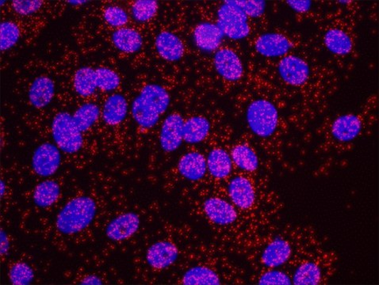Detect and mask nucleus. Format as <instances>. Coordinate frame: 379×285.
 <instances>
[{"instance_id":"obj_1","label":"nucleus","mask_w":379,"mask_h":285,"mask_svg":"<svg viewBox=\"0 0 379 285\" xmlns=\"http://www.w3.org/2000/svg\"><path fill=\"white\" fill-rule=\"evenodd\" d=\"M170 102V95L162 86L146 85L132 103L133 118L140 127L150 130L158 123Z\"/></svg>"},{"instance_id":"obj_2","label":"nucleus","mask_w":379,"mask_h":285,"mask_svg":"<svg viewBox=\"0 0 379 285\" xmlns=\"http://www.w3.org/2000/svg\"><path fill=\"white\" fill-rule=\"evenodd\" d=\"M96 212L94 199L88 196L73 198L59 212L56 227L63 234L80 233L93 222Z\"/></svg>"},{"instance_id":"obj_3","label":"nucleus","mask_w":379,"mask_h":285,"mask_svg":"<svg viewBox=\"0 0 379 285\" xmlns=\"http://www.w3.org/2000/svg\"><path fill=\"white\" fill-rule=\"evenodd\" d=\"M52 135L56 145L67 154L77 153L83 147V133L72 114L67 112H61L53 118Z\"/></svg>"},{"instance_id":"obj_4","label":"nucleus","mask_w":379,"mask_h":285,"mask_svg":"<svg viewBox=\"0 0 379 285\" xmlns=\"http://www.w3.org/2000/svg\"><path fill=\"white\" fill-rule=\"evenodd\" d=\"M247 121L250 130L259 138H269L276 132L279 113L268 100L258 99L248 107Z\"/></svg>"},{"instance_id":"obj_5","label":"nucleus","mask_w":379,"mask_h":285,"mask_svg":"<svg viewBox=\"0 0 379 285\" xmlns=\"http://www.w3.org/2000/svg\"><path fill=\"white\" fill-rule=\"evenodd\" d=\"M217 25L223 34L231 39H244L250 33L248 16L231 1H226L220 6Z\"/></svg>"},{"instance_id":"obj_6","label":"nucleus","mask_w":379,"mask_h":285,"mask_svg":"<svg viewBox=\"0 0 379 285\" xmlns=\"http://www.w3.org/2000/svg\"><path fill=\"white\" fill-rule=\"evenodd\" d=\"M61 161L59 147L51 142H44L35 149L32 157V168L38 176L51 177L57 172Z\"/></svg>"},{"instance_id":"obj_7","label":"nucleus","mask_w":379,"mask_h":285,"mask_svg":"<svg viewBox=\"0 0 379 285\" xmlns=\"http://www.w3.org/2000/svg\"><path fill=\"white\" fill-rule=\"evenodd\" d=\"M185 120L180 113L170 114L161 126L160 144L166 152H173L184 141V126Z\"/></svg>"},{"instance_id":"obj_8","label":"nucleus","mask_w":379,"mask_h":285,"mask_svg":"<svg viewBox=\"0 0 379 285\" xmlns=\"http://www.w3.org/2000/svg\"><path fill=\"white\" fill-rule=\"evenodd\" d=\"M140 227V218L137 213L128 212L118 216L108 224L105 234L113 242H123L137 234Z\"/></svg>"},{"instance_id":"obj_9","label":"nucleus","mask_w":379,"mask_h":285,"mask_svg":"<svg viewBox=\"0 0 379 285\" xmlns=\"http://www.w3.org/2000/svg\"><path fill=\"white\" fill-rule=\"evenodd\" d=\"M179 255V249L173 242L159 241L147 249L145 260L152 269L163 270L172 266Z\"/></svg>"},{"instance_id":"obj_10","label":"nucleus","mask_w":379,"mask_h":285,"mask_svg":"<svg viewBox=\"0 0 379 285\" xmlns=\"http://www.w3.org/2000/svg\"><path fill=\"white\" fill-rule=\"evenodd\" d=\"M214 63L217 73L224 80L234 82L241 80L244 68L240 57L230 48H221L214 56Z\"/></svg>"},{"instance_id":"obj_11","label":"nucleus","mask_w":379,"mask_h":285,"mask_svg":"<svg viewBox=\"0 0 379 285\" xmlns=\"http://www.w3.org/2000/svg\"><path fill=\"white\" fill-rule=\"evenodd\" d=\"M279 73L283 81L291 86L303 85L310 77V68L300 57L286 56L279 63Z\"/></svg>"},{"instance_id":"obj_12","label":"nucleus","mask_w":379,"mask_h":285,"mask_svg":"<svg viewBox=\"0 0 379 285\" xmlns=\"http://www.w3.org/2000/svg\"><path fill=\"white\" fill-rule=\"evenodd\" d=\"M291 43L285 36L277 33H264L256 39V51L266 57L282 56L290 51Z\"/></svg>"},{"instance_id":"obj_13","label":"nucleus","mask_w":379,"mask_h":285,"mask_svg":"<svg viewBox=\"0 0 379 285\" xmlns=\"http://www.w3.org/2000/svg\"><path fill=\"white\" fill-rule=\"evenodd\" d=\"M207 217L219 225H229L235 222L237 213L233 205L219 197H210L203 204Z\"/></svg>"},{"instance_id":"obj_14","label":"nucleus","mask_w":379,"mask_h":285,"mask_svg":"<svg viewBox=\"0 0 379 285\" xmlns=\"http://www.w3.org/2000/svg\"><path fill=\"white\" fill-rule=\"evenodd\" d=\"M224 34L220 28L212 23H202L193 33L194 44L204 52L215 51L222 44Z\"/></svg>"},{"instance_id":"obj_15","label":"nucleus","mask_w":379,"mask_h":285,"mask_svg":"<svg viewBox=\"0 0 379 285\" xmlns=\"http://www.w3.org/2000/svg\"><path fill=\"white\" fill-rule=\"evenodd\" d=\"M157 52L161 58L170 62L179 61L185 55V46L177 35L164 31L155 40Z\"/></svg>"},{"instance_id":"obj_16","label":"nucleus","mask_w":379,"mask_h":285,"mask_svg":"<svg viewBox=\"0 0 379 285\" xmlns=\"http://www.w3.org/2000/svg\"><path fill=\"white\" fill-rule=\"evenodd\" d=\"M229 195L232 202L242 209H248L254 205L256 192L254 185L244 177H236L229 185Z\"/></svg>"},{"instance_id":"obj_17","label":"nucleus","mask_w":379,"mask_h":285,"mask_svg":"<svg viewBox=\"0 0 379 285\" xmlns=\"http://www.w3.org/2000/svg\"><path fill=\"white\" fill-rule=\"evenodd\" d=\"M55 84L50 77L41 76L33 81L28 91L31 104L37 109H43L53 101Z\"/></svg>"},{"instance_id":"obj_18","label":"nucleus","mask_w":379,"mask_h":285,"mask_svg":"<svg viewBox=\"0 0 379 285\" xmlns=\"http://www.w3.org/2000/svg\"><path fill=\"white\" fill-rule=\"evenodd\" d=\"M177 167L180 174L186 180L199 181L207 173V160L199 152H188L181 157Z\"/></svg>"},{"instance_id":"obj_19","label":"nucleus","mask_w":379,"mask_h":285,"mask_svg":"<svg viewBox=\"0 0 379 285\" xmlns=\"http://www.w3.org/2000/svg\"><path fill=\"white\" fill-rule=\"evenodd\" d=\"M128 103L125 97L121 94L110 96L105 102L102 118L104 123L110 126L121 124L128 116Z\"/></svg>"},{"instance_id":"obj_20","label":"nucleus","mask_w":379,"mask_h":285,"mask_svg":"<svg viewBox=\"0 0 379 285\" xmlns=\"http://www.w3.org/2000/svg\"><path fill=\"white\" fill-rule=\"evenodd\" d=\"M292 249L289 242L277 238L265 247L261 255V261L266 267L276 268L289 261Z\"/></svg>"},{"instance_id":"obj_21","label":"nucleus","mask_w":379,"mask_h":285,"mask_svg":"<svg viewBox=\"0 0 379 285\" xmlns=\"http://www.w3.org/2000/svg\"><path fill=\"white\" fill-rule=\"evenodd\" d=\"M112 42L114 46L124 53H135L142 48L143 39L135 28L123 27L112 33Z\"/></svg>"},{"instance_id":"obj_22","label":"nucleus","mask_w":379,"mask_h":285,"mask_svg":"<svg viewBox=\"0 0 379 285\" xmlns=\"http://www.w3.org/2000/svg\"><path fill=\"white\" fill-rule=\"evenodd\" d=\"M362 130V123L359 118L353 114H347L335 120L332 126L333 137L341 142H348L357 138Z\"/></svg>"},{"instance_id":"obj_23","label":"nucleus","mask_w":379,"mask_h":285,"mask_svg":"<svg viewBox=\"0 0 379 285\" xmlns=\"http://www.w3.org/2000/svg\"><path fill=\"white\" fill-rule=\"evenodd\" d=\"M207 164L209 174L219 180L228 177L233 169L231 156L222 148L214 149L209 153Z\"/></svg>"},{"instance_id":"obj_24","label":"nucleus","mask_w":379,"mask_h":285,"mask_svg":"<svg viewBox=\"0 0 379 285\" xmlns=\"http://www.w3.org/2000/svg\"><path fill=\"white\" fill-rule=\"evenodd\" d=\"M209 131L210 123L206 118H190L185 123L184 141L190 145L199 144L208 137Z\"/></svg>"},{"instance_id":"obj_25","label":"nucleus","mask_w":379,"mask_h":285,"mask_svg":"<svg viewBox=\"0 0 379 285\" xmlns=\"http://www.w3.org/2000/svg\"><path fill=\"white\" fill-rule=\"evenodd\" d=\"M60 195L61 187L57 182L53 180L41 182L33 190V202L39 208H48L58 202Z\"/></svg>"},{"instance_id":"obj_26","label":"nucleus","mask_w":379,"mask_h":285,"mask_svg":"<svg viewBox=\"0 0 379 285\" xmlns=\"http://www.w3.org/2000/svg\"><path fill=\"white\" fill-rule=\"evenodd\" d=\"M73 88L77 95L88 98L94 94L97 88L95 70L90 67H82L73 76Z\"/></svg>"},{"instance_id":"obj_27","label":"nucleus","mask_w":379,"mask_h":285,"mask_svg":"<svg viewBox=\"0 0 379 285\" xmlns=\"http://www.w3.org/2000/svg\"><path fill=\"white\" fill-rule=\"evenodd\" d=\"M182 284L185 285H219L220 277L214 271L206 266H194L182 275Z\"/></svg>"},{"instance_id":"obj_28","label":"nucleus","mask_w":379,"mask_h":285,"mask_svg":"<svg viewBox=\"0 0 379 285\" xmlns=\"http://www.w3.org/2000/svg\"><path fill=\"white\" fill-rule=\"evenodd\" d=\"M325 44L330 52L336 55H346L352 51L353 41L349 36L338 28H332L326 32Z\"/></svg>"},{"instance_id":"obj_29","label":"nucleus","mask_w":379,"mask_h":285,"mask_svg":"<svg viewBox=\"0 0 379 285\" xmlns=\"http://www.w3.org/2000/svg\"><path fill=\"white\" fill-rule=\"evenodd\" d=\"M100 113L99 105L93 103H88L81 105L73 116L80 130L84 133L96 123L100 117Z\"/></svg>"},{"instance_id":"obj_30","label":"nucleus","mask_w":379,"mask_h":285,"mask_svg":"<svg viewBox=\"0 0 379 285\" xmlns=\"http://www.w3.org/2000/svg\"><path fill=\"white\" fill-rule=\"evenodd\" d=\"M231 159L242 170L252 172L259 167L258 157L251 147L240 145L234 147L231 152Z\"/></svg>"},{"instance_id":"obj_31","label":"nucleus","mask_w":379,"mask_h":285,"mask_svg":"<svg viewBox=\"0 0 379 285\" xmlns=\"http://www.w3.org/2000/svg\"><path fill=\"white\" fill-rule=\"evenodd\" d=\"M321 278L320 268L313 262H307L297 269L293 282L297 285H315L320 282Z\"/></svg>"},{"instance_id":"obj_32","label":"nucleus","mask_w":379,"mask_h":285,"mask_svg":"<svg viewBox=\"0 0 379 285\" xmlns=\"http://www.w3.org/2000/svg\"><path fill=\"white\" fill-rule=\"evenodd\" d=\"M159 5L155 0H137L131 7L132 16L137 23H146L155 17Z\"/></svg>"},{"instance_id":"obj_33","label":"nucleus","mask_w":379,"mask_h":285,"mask_svg":"<svg viewBox=\"0 0 379 285\" xmlns=\"http://www.w3.org/2000/svg\"><path fill=\"white\" fill-rule=\"evenodd\" d=\"M21 37L19 26L14 21H3L0 25V48L6 51L15 46Z\"/></svg>"},{"instance_id":"obj_34","label":"nucleus","mask_w":379,"mask_h":285,"mask_svg":"<svg viewBox=\"0 0 379 285\" xmlns=\"http://www.w3.org/2000/svg\"><path fill=\"white\" fill-rule=\"evenodd\" d=\"M95 74L97 88L103 92L113 91L121 84V78L109 68H98Z\"/></svg>"},{"instance_id":"obj_35","label":"nucleus","mask_w":379,"mask_h":285,"mask_svg":"<svg viewBox=\"0 0 379 285\" xmlns=\"http://www.w3.org/2000/svg\"><path fill=\"white\" fill-rule=\"evenodd\" d=\"M9 280L12 284H30L34 279V272L32 267L26 262L14 264L9 271Z\"/></svg>"},{"instance_id":"obj_36","label":"nucleus","mask_w":379,"mask_h":285,"mask_svg":"<svg viewBox=\"0 0 379 285\" xmlns=\"http://www.w3.org/2000/svg\"><path fill=\"white\" fill-rule=\"evenodd\" d=\"M103 19L112 27L120 28L128 24L129 16L120 6H109L103 12Z\"/></svg>"},{"instance_id":"obj_37","label":"nucleus","mask_w":379,"mask_h":285,"mask_svg":"<svg viewBox=\"0 0 379 285\" xmlns=\"http://www.w3.org/2000/svg\"><path fill=\"white\" fill-rule=\"evenodd\" d=\"M43 4L40 0H15L11 4L12 9L19 16H29L38 12Z\"/></svg>"},{"instance_id":"obj_38","label":"nucleus","mask_w":379,"mask_h":285,"mask_svg":"<svg viewBox=\"0 0 379 285\" xmlns=\"http://www.w3.org/2000/svg\"><path fill=\"white\" fill-rule=\"evenodd\" d=\"M245 14L251 18H259L262 16L265 11V2L261 0H251V1H231Z\"/></svg>"},{"instance_id":"obj_39","label":"nucleus","mask_w":379,"mask_h":285,"mask_svg":"<svg viewBox=\"0 0 379 285\" xmlns=\"http://www.w3.org/2000/svg\"><path fill=\"white\" fill-rule=\"evenodd\" d=\"M291 284V281L289 276L276 270H272L265 273L259 280V284L263 285H289Z\"/></svg>"},{"instance_id":"obj_40","label":"nucleus","mask_w":379,"mask_h":285,"mask_svg":"<svg viewBox=\"0 0 379 285\" xmlns=\"http://www.w3.org/2000/svg\"><path fill=\"white\" fill-rule=\"evenodd\" d=\"M291 9L297 12L303 13L306 12L311 9V1L308 0H301V1H296V0H292V1H287Z\"/></svg>"},{"instance_id":"obj_41","label":"nucleus","mask_w":379,"mask_h":285,"mask_svg":"<svg viewBox=\"0 0 379 285\" xmlns=\"http://www.w3.org/2000/svg\"><path fill=\"white\" fill-rule=\"evenodd\" d=\"M10 247L9 235L2 229L1 233H0V253L3 256L8 255Z\"/></svg>"},{"instance_id":"obj_42","label":"nucleus","mask_w":379,"mask_h":285,"mask_svg":"<svg viewBox=\"0 0 379 285\" xmlns=\"http://www.w3.org/2000/svg\"><path fill=\"white\" fill-rule=\"evenodd\" d=\"M81 284H93V285H100L103 284V281L100 278L96 275H88L85 277H83L81 281Z\"/></svg>"},{"instance_id":"obj_43","label":"nucleus","mask_w":379,"mask_h":285,"mask_svg":"<svg viewBox=\"0 0 379 285\" xmlns=\"http://www.w3.org/2000/svg\"><path fill=\"white\" fill-rule=\"evenodd\" d=\"M6 184L3 180L0 182V195H1V198H3L4 195L6 194Z\"/></svg>"},{"instance_id":"obj_44","label":"nucleus","mask_w":379,"mask_h":285,"mask_svg":"<svg viewBox=\"0 0 379 285\" xmlns=\"http://www.w3.org/2000/svg\"><path fill=\"white\" fill-rule=\"evenodd\" d=\"M70 5H73V6H78V5H83L85 3H87V1H81V0H80V1H68V2Z\"/></svg>"}]
</instances>
